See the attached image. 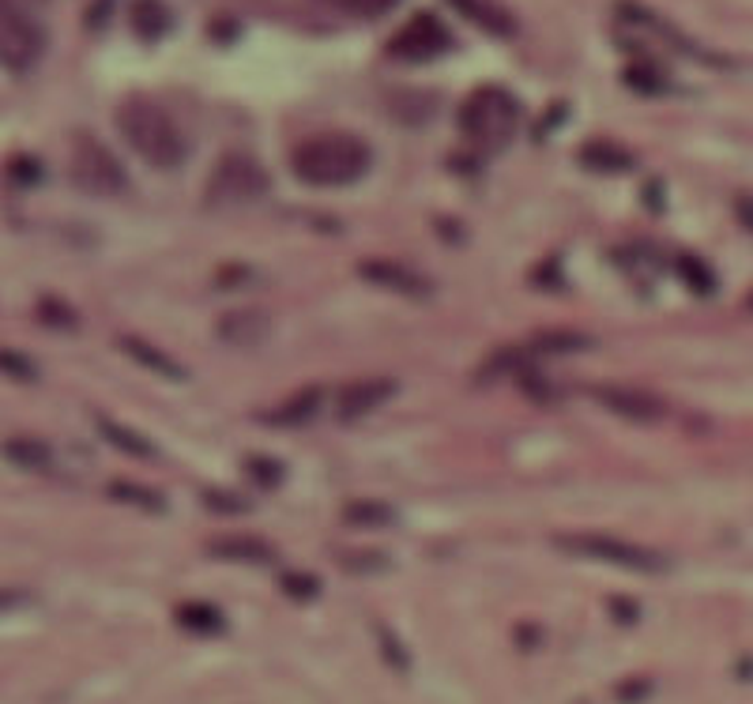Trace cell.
I'll list each match as a JSON object with an SVG mask.
<instances>
[{"label": "cell", "instance_id": "d6986e66", "mask_svg": "<svg viewBox=\"0 0 753 704\" xmlns=\"http://www.w3.org/2000/svg\"><path fill=\"white\" fill-rule=\"evenodd\" d=\"M132 31L140 34L143 42H155L170 31V8L163 0H137L132 4Z\"/></svg>", "mask_w": 753, "mask_h": 704}, {"label": "cell", "instance_id": "8fae6325", "mask_svg": "<svg viewBox=\"0 0 753 704\" xmlns=\"http://www.w3.org/2000/svg\"><path fill=\"white\" fill-rule=\"evenodd\" d=\"M362 279L385 286L396 294H430V283L408 265H396V260H362Z\"/></svg>", "mask_w": 753, "mask_h": 704}, {"label": "cell", "instance_id": "277c9868", "mask_svg": "<svg viewBox=\"0 0 753 704\" xmlns=\"http://www.w3.org/2000/svg\"><path fill=\"white\" fill-rule=\"evenodd\" d=\"M516 125H520V106L509 91L502 87H479L475 95L460 106V129L471 143L482 148H502L513 140Z\"/></svg>", "mask_w": 753, "mask_h": 704}, {"label": "cell", "instance_id": "ac0fdd59", "mask_svg": "<svg viewBox=\"0 0 753 704\" xmlns=\"http://www.w3.org/2000/svg\"><path fill=\"white\" fill-rule=\"evenodd\" d=\"M98 434H103L114 448H121L125 456H140V460H155V456H158L155 445H151L140 430L121 426L117 419H98Z\"/></svg>", "mask_w": 753, "mask_h": 704}, {"label": "cell", "instance_id": "603a6c76", "mask_svg": "<svg viewBox=\"0 0 753 704\" xmlns=\"http://www.w3.org/2000/svg\"><path fill=\"white\" fill-rule=\"evenodd\" d=\"M109 494H114L117 502H125V505L148 508V513H163V508H166L163 494H155V490H148V486H137V482H114V486H109Z\"/></svg>", "mask_w": 753, "mask_h": 704}, {"label": "cell", "instance_id": "30bf717a", "mask_svg": "<svg viewBox=\"0 0 753 704\" xmlns=\"http://www.w3.org/2000/svg\"><path fill=\"white\" fill-rule=\"evenodd\" d=\"M392 396H396V380L392 377H358L340 392V400H336V414H340L343 422L366 419L369 411L385 407Z\"/></svg>", "mask_w": 753, "mask_h": 704}, {"label": "cell", "instance_id": "4316f807", "mask_svg": "<svg viewBox=\"0 0 753 704\" xmlns=\"http://www.w3.org/2000/svg\"><path fill=\"white\" fill-rule=\"evenodd\" d=\"M279 584H283V591H286V596H294V599H313V596L320 591V580H317V576L298 573V570L283 573V576H279Z\"/></svg>", "mask_w": 753, "mask_h": 704}, {"label": "cell", "instance_id": "7c38bea8", "mask_svg": "<svg viewBox=\"0 0 753 704\" xmlns=\"http://www.w3.org/2000/svg\"><path fill=\"white\" fill-rule=\"evenodd\" d=\"M208 554L219 562H238V565H268L275 562L272 542L257 539V536H223L208 542Z\"/></svg>", "mask_w": 753, "mask_h": 704}, {"label": "cell", "instance_id": "5b68a950", "mask_svg": "<svg viewBox=\"0 0 753 704\" xmlns=\"http://www.w3.org/2000/svg\"><path fill=\"white\" fill-rule=\"evenodd\" d=\"M268 189H272L268 169L252 155H245V151H231V155H223L215 169H211L204 197L215 208H245V203L264 200Z\"/></svg>", "mask_w": 753, "mask_h": 704}, {"label": "cell", "instance_id": "7a4b0ae2", "mask_svg": "<svg viewBox=\"0 0 753 704\" xmlns=\"http://www.w3.org/2000/svg\"><path fill=\"white\" fill-rule=\"evenodd\" d=\"M117 129L125 143L155 169H177L189 155V140L177 129V121L151 98H129L117 109Z\"/></svg>", "mask_w": 753, "mask_h": 704}, {"label": "cell", "instance_id": "5bb4252c", "mask_svg": "<svg viewBox=\"0 0 753 704\" xmlns=\"http://www.w3.org/2000/svg\"><path fill=\"white\" fill-rule=\"evenodd\" d=\"M215 332H219L223 343L249 351V347H257V343H264V339H268V317H260V313H252V309L226 313V317L219 320Z\"/></svg>", "mask_w": 753, "mask_h": 704}, {"label": "cell", "instance_id": "4dcf8cb0", "mask_svg": "<svg viewBox=\"0 0 753 704\" xmlns=\"http://www.w3.org/2000/svg\"><path fill=\"white\" fill-rule=\"evenodd\" d=\"M208 505L215 508V513H245V505L242 497H234V494H208Z\"/></svg>", "mask_w": 753, "mask_h": 704}, {"label": "cell", "instance_id": "9c48e42d", "mask_svg": "<svg viewBox=\"0 0 753 704\" xmlns=\"http://www.w3.org/2000/svg\"><path fill=\"white\" fill-rule=\"evenodd\" d=\"M591 400L603 403L611 414L630 419V422H659L663 419V400L651 396L648 388H637V385H617V380H607V385L591 388Z\"/></svg>", "mask_w": 753, "mask_h": 704}, {"label": "cell", "instance_id": "cb8c5ba5", "mask_svg": "<svg viewBox=\"0 0 753 704\" xmlns=\"http://www.w3.org/2000/svg\"><path fill=\"white\" fill-rule=\"evenodd\" d=\"M392 508H388L385 502H351L343 508V520L346 524H366V528H377V524H392Z\"/></svg>", "mask_w": 753, "mask_h": 704}, {"label": "cell", "instance_id": "7402d4cb", "mask_svg": "<svg viewBox=\"0 0 753 704\" xmlns=\"http://www.w3.org/2000/svg\"><path fill=\"white\" fill-rule=\"evenodd\" d=\"M591 339L580 336V332H543L536 336V343H531V351L539 354H577V351H588Z\"/></svg>", "mask_w": 753, "mask_h": 704}, {"label": "cell", "instance_id": "f546056e", "mask_svg": "<svg viewBox=\"0 0 753 704\" xmlns=\"http://www.w3.org/2000/svg\"><path fill=\"white\" fill-rule=\"evenodd\" d=\"M625 80H630L637 91H663V80H659L656 72H648V75H645V72H640V68H630V72H625Z\"/></svg>", "mask_w": 753, "mask_h": 704}, {"label": "cell", "instance_id": "4fadbf2b", "mask_svg": "<svg viewBox=\"0 0 753 704\" xmlns=\"http://www.w3.org/2000/svg\"><path fill=\"white\" fill-rule=\"evenodd\" d=\"M448 4H452L468 23H475L479 31L497 34V38H513L516 34V20L497 4V0H448Z\"/></svg>", "mask_w": 753, "mask_h": 704}, {"label": "cell", "instance_id": "ffe728a7", "mask_svg": "<svg viewBox=\"0 0 753 704\" xmlns=\"http://www.w3.org/2000/svg\"><path fill=\"white\" fill-rule=\"evenodd\" d=\"M580 163L599 169V174H625V169L633 166V155L625 148H617V143L596 140V143H588V148H580Z\"/></svg>", "mask_w": 753, "mask_h": 704}, {"label": "cell", "instance_id": "9a60e30c", "mask_svg": "<svg viewBox=\"0 0 753 704\" xmlns=\"http://www.w3.org/2000/svg\"><path fill=\"white\" fill-rule=\"evenodd\" d=\"M117 343H121V351L129 354L132 362H140L143 369L158 373V377H166V380H185V369L177 366V362H174L166 351H158V347H151L148 339H140V336H121V339H117Z\"/></svg>", "mask_w": 753, "mask_h": 704}, {"label": "cell", "instance_id": "d4e9b609", "mask_svg": "<svg viewBox=\"0 0 753 704\" xmlns=\"http://www.w3.org/2000/svg\"><path fill=\"white\" fill-rule=\"evenodd\" d=\"M328 8H336V12H346V15H362V20H377V15L392 12L400 0H325Z\"/></svg>", "mask_w": 753, "mask_h": 704}, {"label": "cell", "instance_id": "e0dca14e", "mask_svg": "<svg viewBox=\"0 0 753 704\" xmlns=\"http://www.w3.org/2000/svg\"><path fill=\"white\" fill-rule=\"evenodd\" d=\"M0 453H4V460L20 464L23 471H46L49 464H54V453H49L46 441L38 437H12L0 445Z\"/></svg>", "mask_w": 753, "mask_h": 704}, {"label": "cell", "instance_id": "484cf974", "mask_svg": "<svg viewBox=\"0 0 753 704\" xmlns=\"http://www.w3.org/2000/svg\"><path fill=\"white\" fill-rule=\"evenodd\" d=\"M0 373H4V377H12V380H35L38 377V366L27 359V354L0 347Z\"/></svg>", "mask_w": 753, "mask_h": 704}, {"label": "cell", "instance_id": "8992f818", "mask_svg": "<svg viewBox=\"0 0 753 704\" xmlns=\"http://www.w3.org/2000/svg\"><path fill=\"white\" fill-rule=\"evenodd\" d=\"M69 177L80 192L87 197H121L129 189V174L125 166L117 163V155L109 148L95 140V136H80L72 143V155H69Z\"/></svg>", "mask_w": 753, "mask_h": 704}, {"label": "cell", "instance_id": "44dd1931", "mask_svg": "<svg viewBox=\"0 0 753 704\" xmlns=\"http://www.w3.org/2000/svg\"><path fill=\"white\" fill-rule=\"evenodd\" d=\"M177 622L192 633H219L223 630V614L211 603H181L177 607Z\"/></svg>", "mask_w": 753, "mask_h": 704}, {"label": "cell", "instance_id": "6da1fadb", "mask_svg": "<svg viewBox=\"0 0 753 704\" xmlns=\"http://www.w3.org/2000/svg\"><path fill=\"white\" fill-rule=\"evenodd\" d=\"M374 163V151L354 132H320L291 151V169L313 189H343Z\"/></svg>", "mask_w": 753, "mask_h": 704}, {"label": "cell", "instance_id": "ba28073f", "mask_svg": "<svg viewBox=\"0 0 753 704\" xmlns=\"http://www.w3.org/2000/svg\"><path fill=\"white\" fill-rule=\"evenodd\" d=\"M452 46V34L445 31V23L430 12H419L414 20L403 23L400 31L388 38V54L396 61H434L437 54Z\"/></svg>", "mask_w": 753, "mask_h": 704}, {"label": "cell", "instance_id": "f1b7e54d", "mask_svg": "<svg viewBox=\"0 0 753 704\" xmlns=\"http://www.w3.org/2000/svg\"><path fill=\"white\" fill-rule=\"evenodd\" d=\"M249 471H252V479L268 482V486H275V482L283 479V468L272 464V460H249Z\"/></svg>", "mask_w": 753, "mask_h": 704}, {"label": "cell", "instance_id": "3957f363", "mask_svg": "<svg viewBox=\"0 0 753 704\" xmlns=\"http://www.w3.org/2000/svg\"><path fill=\"white\" fill-rule=\"evenodd\" d=\"M557 550L584 562H599V565H614V570H630V573H663L667 558L651 547L640 542L607 536V531H569V536H557Z\"/></svg>", "mask_w": 753, "mask_h": 704}, {"label": "cell", "instance_id": "2e32d148", "mask_svg": "<svg viewBox=\"0 0 753 704\" xmlns=\"http://www.w3.org/2000/svg\"><path fill=\"white\" fill-rule=\"evenodd\" d=\"M320 400H325L320 388H302V392H294L286 403H279L275 411H268L264 422H272V426H306L309 419H317Z\"/></svg>", "mask_w": 753, "mask_h": 704}, {"label": "cell", "instance_id": "83f0119b", "mask_svg": "<svg viewBox=\"0 0 753 704\" xmlns=\"http://www.w3.org/2000/svg\"><path fill=\"white\" fill-rule=\"evenodd\" d=\"M679 271H682L685 279H690V286H693L697 294H713V275H708V271L701 268L693 257H682V260H679Z\"/></svg>", "mask_w": 753, "mask_h": 704}, {"label": "cell", "instance_id": "52a82bcc", "mask_svg": "<svg viewBox=\"0 0 753 704\" xmlns=\"http://www.w3.org/2000/svg\"><path fill=\"white\" fill-rule=\"evenodd\" d=\"M46 57V31L20 0H0V64L23 75Z\"/></svg>", "mask_w": 753, "mask_h": 704}]
</instances>
